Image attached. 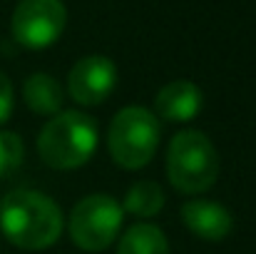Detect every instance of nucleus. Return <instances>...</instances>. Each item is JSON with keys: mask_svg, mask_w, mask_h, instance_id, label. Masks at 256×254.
<instances>
[{"mask_svg": "<svg viewBox=\"0 0 256 254\" xmlns=\"http://www.w3.org/2000/svg\"><path fill=\"white\" fill-rule=\"evenodd\" d=\"M65 219L58 202L35 189H15L0 204V232L20 249H48L62 234Z\"/></svg>", "mask_w": 256, "mask_h": 254, "instance_id": "f257e3e1", "label": "nucleus"}, {"mask_svg": "<svg viewBox=\"0 0 256 254\" xmlns=\"http://www.w3.org/2000/svg\"><path fill=\"white\" fill-rule=\"evenodd\" d=\"M97 142V122L80 110H65L52 115L40 130L38 155L52 169H78L90 162Z\"/></svg>", "mask_w": 256, "mask_h": 254, "instance_id": "f03ea898", "label": "nucleus"}, {"mask_svg": "<svg viewBox=\"0 0 256 254\" xmlns=\"http://www.w3.org/2000/svg\"><path fill=\"white\" fill-rule=\"evenodd\" d=\"M219 177V152L202 130H182L167 147V179L182 194H204Z\"/></svg>", "mask_w": 256, "mask_h": 254, "instance_id": "7ed1b4c3", "label": "nucleus"}, {"mask_svg": "<svg viewBox=\"0 0 256 254\" xmlns=\"http://www.w3.org/2000/svg\"><path fill=\"white\" fill-rule=\"evenodd\" d=\"M162 125L157 115L142 105L122 107L110 125L107 147L112 160L122 169L147 167L160 147Z\"/></svg>", "mask_w": 256, "mask_h": 254, "instance_id": "20e7f679", "label": "nucleus"}, {"mask_svg": "<svg viewBox=\"0 0 256 254\" xmlns=\"http://www.w3.org/2000/svg\"><path fill=\"white\" fill-rule=\"evenodd\" d=\"M124 222L122 204L110 194H87L70 214V239L85 252H104L120 237Z\"/></svg>", "mask_w": 256, "mask_h": 254, "instance_id": "39448f33", "label": "nucleus"}, {"mask_svg": "<svg viewBox=\"0 0 256 254\" xmlns=\"http://www.w3.org/2000/svg\"><path fill=\"white\" fill-rule=\"evenodd\" d=\"M68 25L62 0H20L10 18L12 38L28 50H45L60 40Z\"/></svg>", "mask_w": 256, "mask_h": 254, "instance_id": "423d86ee", "label": "nucleus"}, {"mask_svg": "<svg viewBox=\"0 0 256 254\" xmlns=\"http://www.w3.org/2000/svg\"><path fill=\"white\" fill-rule=\"evenodd\" d=\"M114 87H117V65L104 55L80 58L68 75L70 97L85 107L102 105L114 92Z\"/></svg>", "mask_w": 256, "mask_h": 254, "instance_id": "0eeeda50", "label": "nucleus"}, {"mask_svg": "<svg viewBox=\"0 0 256 254\" xmlns=\"http://www.w3.org/2000/svg\"><path fill=\"white\" fill-rule=\"evenodd\" d=\"M182 222L184 227L204 239V242H222L229 237L234 219L232 212L219 204V202H209V199H189L182 204Z\"/></svg>", "mask_w": 256, "mask_h": 254, "instance_id": "6e6552de", "label": "nucleus"}, {"mask_svg": "<svg viewBox=\"0 0 256 254\" xmlns=\"http://www.w3.org/2000/svg\"><path fill=\"white\" fill-rule=\"evenodd\" d=\"M204 105V95L202 90L189 80H174L164 85L157 97H154V110L157 117L167 120V122H189L202 112Z\"/></svg>", "mask_w": 256, "mask_h": 254, "instance_id": "1a4fd4ad", "label": "nucleus"}, {"mask_svg": "<svg viewBox=\"0 0 256 254\" xmlns=\"http://www.w3.org/2000/svg\"><path fill=\"white\" fill-rule=\"evenodd\" d=\"M22 97L25 105L38 112V115H58L65 102V90L52 75L48 73H35L22 85Z\"/></svg>", "mask_w": 256, "mask_h": 254, "instance_id": "9d476101", "label": "nucleus"}, {"mask_svg": "<svg viewBox=\"0 0 256 254\" xmlns=\"http://www.w3.org/2000/svg\"><path fill=\"white\" fill-rule=\"evenodd\" d=\"M117 254H170V242L157 224L140 222L120 237Z\"/></svg>", "mask_w": 256, "mask_h": 254, "instance_id": "9b49d317", "label": "nucleus"}, {"mask_svg": "<svg viewBox=\"0 0 256 254\" xmlns=\"http://www.w3.org/2000/svg\"><path fill=\"white\" fill-rule=\"evenodd\" d=\"M162 207H164V189L152 179L134 182L127 189L124 202H122V212H130L132 217H140V219L157 217Z\"/></svg>", "mask_w": 256, "mask_h": 254, "instance_id": "f8f14e48", "label": "nucleus"}, {"mask_svg": "<svg viewBox=\"0 0 256 254\" xmlns=\"http://www.w3.org/2000/svg\"><path fill=\"white\" fill-rule=\"evenodd\" d=\"M25 160V145L18 132H0V179L18 172Z\"/></svg>", "mask_w": 256, "mask_h": 254, "instance_id": "ddd939ff", "label": "nucleus"}, {"mask_svg": "<svg viewBox=\"0 0 256 254\" xmlns=\"http://www.w3.org/2000/svg\"><path fill=\"white\" fill-rule=\"evenodd\" d=\"M15 107V95H12V83L5 73H0V125H5L12 115Z\"/></svg>", "mask_w": 256, "mask_h": 254, "instance_id": "4468645a", "label": "nucleus"}]
</instances>
